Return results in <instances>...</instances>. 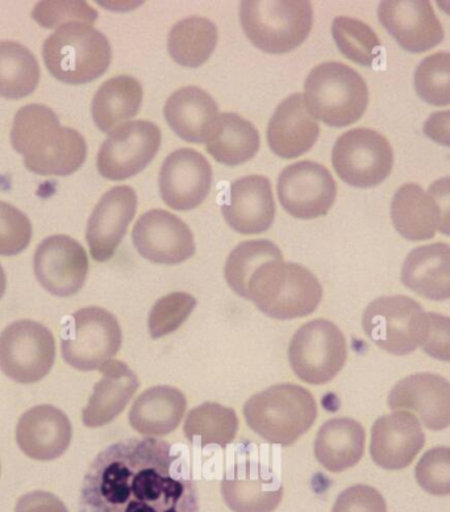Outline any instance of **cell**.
<instances>
[{"label": "cell", "instance_id": "6da1fadb", "mask_svg": "<svg viewBox=\"0 0 450 512\" xmlns=\"http://www.w3.org/2000/svg\"><path fill=\"white\" fill-rule=\"evenodd\" d=\"M79 512H199V491L181 449L154 437L124 439L91 462Z\"/></svg>", "mask_w": 450, "mask_h": 512}, {"label": "cell", "instance_id": "7a4b0ae2", "mask_svg": "<svg viewBox=\"0 0 450 512\" xmlns=\"http://www.w3.org/2000/svg\"><path fill=\"white\" fill-rule=\"evenodd\" d=\"M11 143L23 154L27 169L39 176H70L87 156L81 133L62 127L52 108L43 104L20 108L12 124Z\"/></svg>", "mask_w": 450, "mask_h": 512}, {"label": "cell", "instance_id": "3957f363", "mask_svg": "<svg viewBox=\"0 0 450 512\" xmlns=\"http://www.w3.org/2000/svg\"><path fill=\"white\" fill-rule=\"evenodd\" d=\"M322 299L323 287L318 278L294 262H266L248 285V301L272 319L303 318L315 312Z\"/></svg>", "mask_w": 450, "mask_h": 512}, {"label": "cell", "instance_id": "277c9868", "mask_svg": "<svg viewBox=\"0 0 450 512\" xmlns=\"http://www.w3.org/2000/svg\"><path fill=\"white\" fill-rule=\"evenodd\" d=\"M244 416L250 430L269 444L291 447L314 426L318 405L302 386L275 385L250 397Z\"/></svg>", "mask_w": 450, "mask_h": 512}, {"label": "cell", "instance_id": "5b68a950", "mask_svg": "<svg viewBox=\"0 0 450 512\" xmlns=\"http://www.w3.org/2000/svg\"><path fill=\"white\" fill-rule=\"evenodd\" d=\"M304 103L314 118L343 128L356 123L369 103L364 78L341 62H324L312 69L304 83Z\"/></svg>", "mask_w": 450, "mask_h": 512}, {"label": "cell", "instance_id": "8992f818", "mask_svg": "<svg viewBox=\"0 0 450 512\" xmlns=\"http://www.w3.org/2000/svg\"><path fill=\"white\" fill-rule=\"evenodd\" d=\"M43 58L49 73L69 85L102 77L111 64L110 41L91 24H65L45 40Z\"/></svg>", "mask_w": 450, "mask_h": 512}, {"label": "cell", "instance_id": "52a82bcc", "mask_svg": "<svg viewBox=\"0 0 450 512\" xmlns=\"http://www.w3.org/2000/svg\"><path fill=\"white\" fill-rule=\"evenodd\" d=\"M314 12L307 0H245L240 22L245 35L261 51H294L310 35Z\"/></svg>", "mask_w": 450, "mask_h": 512}, {"label": "cell", "instance_id": "ba28073f", "mask_svg": "<svg viewBox=\"0 0 450 512\" xmlns=\"http://www.w3.org/2000/svg\"><path fill=\"white\" fill-rule=\"evenodd\" d=\"M254 444H240L225 470L222 495L233 512H273L282 502L283 485L274 466Z\"/></svg>", "mask_w": 450, "mask_h": 512}, {"label": "cell", "instance_id": "9c48e42d", "mask_svg": "<svg viewBox=\"0 0 450 512\" xmlns=\"http://www.w3.org/2000/svg\"><path fill=\"white\" fill-rule=\"evenodd\" d=\"M362 328L382 351L407 356L423 344L428 331V312L406 295L382 297L366 307Z\"/></svg>", "mask_w": 450, "mask_h": 512}, {"label": "cell", "instance_id": "30bf717a", "mask_svg": "<svg viewBox=\"0 0 450 512\" xmlns=\"http://www.w3.org/2000/svg\"><path fill=\"white\" fill-rule=\"evenodd\" d=\"M123 332L118 319L100 307H85L74 312L62 335V357L81 372L99 370L118 355Z\"/></svg>", "mask_w": 450, "mask_h": 512}, {"label": "cell", "instance_id": "8fae6325", "mask_svg": "<svg viewBox=\"0 0 450 512\" xmlns=\"http://www.w3.org/2000/svg\"><path fill=\"white\" fill-rule=\"evenodd\" d=\"M344 333L329 320L304 324L289 347V361L295 376L310 385H325L341 372L347 362Z\"/></svg>", "mask_w": 450, "mask_h": 512}, {"label": "cell", "instance_id": "7c38bea8", "mask_svg": "<svg viewBox=\"0 0 450 512\" xmlns=\"http://www.w3.org/2000/svg\"><path fill=\"white\" fill-rule=\"evenodd\" d=\"M56 361V340L43 324L18 320L0 333V370L18 384L47 377Z\"/></svg>", "mask_w": 450, "mask_h": 512}, {"label": "cell", "instance_id": "4fadbf2b", "mask_svg": "<svg viewBox=\"0 0 450 512\" xmlns=\"http://www.w3.org/2000/svg\"><path fill=\"white\" fill-rule=\"evenodd\" d=\"M332 164L345 183L368 189L390 176L394 152L381 133L369 128H354L337 139Z\"/></svg>", "mask_w": 450, "mask_h": 512}, {"label": "cell", "instance_id": "5bb4252c", "mask_svg": "<svg viewBox=\"0 0 450 512\" xmlns=\"http://www.w3.org/2000/svg\"><path fill=\"white\" fill-rule=\"evenodd\" d=\"M161 147V131L148 120L124 123L110 132L99 149L100 176L111 181L127 180L143 172Z\"/></svg>", "mask_w": 450, "mask_h": 512}, {"label": "cell", "instance_id": "9a60e30c", "mask_svg": "<svg viewBox=\"0 0 450 512\" xmlns=\"http://www.w3.org/2000/svg\"><path fill=\"white\" fill-rule=\"evenodd\" d=\"M277 191L279 203L291 216L315 219L331 210L336 201L337 185L325 166L300 161L282 170Z\"/></svg>", "mask_w": 450, "mask_h": 512}, {"label": "cell", "instance_id": "2e32d148", "mask_svg": "<svg viewBox=\"0 0 450 512\" xmlns=\"http://www.w3.org/2000/svg\"><path fill=\"white\" fill-rule=\"evenodd\" d=\"M37 281L56 297H72L85 286L89 258L77 240L54 235L41 241L33 258Z\"/></svg>", "mask_w": 450, "mask_h": 512}, {"label": "cell", "instance_id": "e0dca14e", "mask_svg": "<svg viewBox=\"0 0 450 512\" xmlns=\"http://www.w3.org/2000/svg\"><path fill=\"white\" fill-rule=\"evenodd\" d=\"M132 239L137 252L154 264H181L195 253L194 235L189 226L165 210L141 215L133 227Z\"/></svg>", "mask_w": 450, "mask_h": 512}, {"label": "cell", "instance_id": "ac0fdd59", "mask_svg": "<svg viewBox=\"0 0 450 512\" xmlns=\"http://www.w3.org/2000/svg\"><path fill=\"white\" fill-rule=\"evenodd\" d=\"M158 183L165 205L178 211L193 210L202 205L210 193V162L194 149H178L165 158Z\"/></svg>", "mask_w": 450, "mask_h": 512}, {"label": "cell", "instance_id": "d6986e66", "mask_svg": "<svg viewBox=\"0 0 450 512\" xmlns=\"http://www.w3.org/2000/svg\"><path fill=\"white\" fill-rule=\"evenodd\" d=\"M378 18L408 52H427L444 40V28L427 0H386L379 4Z\"/></svg>", "mask_w": 450, "mask_h": 512}, {"label": "cell", "instance_id": "ffe728a7", "mask_svg": "<svg viewBox=\"0 0 450 512\" xmlns=\"http://www.w3.org/2000/svg\"><path fill=\"white\" fill-rule=\"evenodd\" d=\"M137 195L131 186H116L100 198L87 223L86 240L95 261L106 262L116 249L135 218Z\"/></svg>", "mask_w": 450, "mask_h": 512}, {"label": "cell", "instance_id": "44dd1931", "mask_svg": "<svg viewBox=\"0 0 450 512\" xmlns=\"http://www.w3.org/2000/svg\"><path fill=\"white\" fill-rule=\"evenodd\" d=\"M387 406L393 411L416 412L428 430H447L450 427V382L439 374H412L393 387Z\"/></svg>", "mask_w": 450, "mask_h": 512}, {"label": "cell", "instance_id": "7402d4cb", "mask_svg": "<svg viewBox=\"0 0 450 512\" xmlns=\"http://www.w3.org/2000/svg\"><path fill=\"white\" fill-rule=\"evenodd\" d=\"M425 445L419 419L407 411L382 416L373 424L370 456L379 468L406 469Z\"/></svg>", "mask_w": 450, "mask_h": 512}, {"label": "cell", "instance_id": "603a6c76", "mask_svg": "<svg viewBox=\"0 0 450 512\" xmlns=\"http://www.w3.org/2000/svg\"><path fill=\"white\" fill-rule=\"evenodd\" d=\"M225 222L243 235L268 231L275 218L272 183L264 176H247L233 181L225 195Z\"/></svg>", "mask_w": 450, "mask_h": 512}, {"label": "cell", "instance_id": "cb8c5ba5", "mask_svg": "<svg viewBox=\"0 0 450 512\" xmlns=\"http://www.w3.org/2000/svg\"><path fill=\"white\" fill-rule=\"evenodd\" d=\"M73 427L64 411L50 405L25 411L16 427L20 451L29 459L52 461L68 451Z\"/></svg>", "mask_w": 450, "mask_h": 512}, {"label": "cell", "instance_id": "d4e9b609", "mask_svg": "<svg viewBox=\"0 0 450 512\" xmlns=\"http://www.w3.org/2000/svg\"><path fill=\"white\" fill-rule=\"evenodd\" d=\"M166 122L189 143H208L219 126V107L200 87L186 86L170 95L164 107Z\"/></svg>", "mask_w": 450, "mask_h": 512}, {"label": "cell", "instance_id": "484cf974", "mask_svg": "<svg viewBox=\"0 0 450 512\" xmlns=\"http://www.w3.org/2000/svg\"><path fill=\"white\" fill-rule=\"evenodd\" d=\"M320 128L307 110L303 94L286 98L274 111L268 126L270 149L282 158H297L318 141Z\"/></svg>", "mask_w": 450, "mask_h": 512}, {"label": "cell", "instance_id": "4316f807", "mask_svg": "<svg viewBox=\"0 0 450 512\" xmlns=\"http://www.w3.org/2000/svg\"><path fill=\"white\" fill-rule=\"evenodd\" d=\"M99 370L102 380L82 411L83 424L89 428L107 426L118 418L140 387L139 378L123 361H108Z\"/></svg>", "mask_w": 450, "mask_h": 512}, {"label": "cell", "instance_id": "83f0119b", "mask_svg": "<svg viewBox=\"0 0 450 512\" xmlns=\"http://www.w3.org/2000/svg\"><path fill=\"white\" fill-rule=\"evenodd\" d=\"M403 285L429 301L450 299V247L435 243L415 248L404 260Z\"/></svg>", "mask_w": 450, "mask_h": 512}, {"label": "cell", "instance_id": "f1b7e54d", "mask_svg": "<svg viewBox=\"0 0 450 512\" xmlns=\"http://www.w3.org/2000/svg\"><path fill=\"white\" fill-rule=\"evenodd\" d=\"M186 409L185 394L177 387H150L133 403L128 415L129 424L144 436H166L177 430Z\"/></svg>", "mask_w": 450, "mask_h": 512}, {"label": "cell", "instance_id": "f546056e", "mask_svg": "<svg viewBox=\"0 0 450 512\" xmlns=\"http://www.w3.org/2000/svg\"><path fill=\"white\" fill-rule=\"evenodd\" d=\"M366 432L361 423L350 418L328 420L315 440V457L331 473L345 472L364 456Z\"/></svg>", "mask_w": 450, "mask_h": 512}, {"label": "cell", "instance_id": "4dcf8cb0", "mask_svg": "<svg viewBox=\"0 0 450 512\" xmlns=\"http://www.w3.org/2000/svg\"><path fill=\"white\" fill-rule=\"evenodd\" d=\"M391 219L404 239H433L439 230V208L416 183H407L395 193L391 202Z\"/></svg>", "mask_w": 450, "mask_h": 512}, {"label": "cell", "instance_id": "1f68e13d", "mask_svg": "<svg viewBox=\"0 0 450 512\" xmlns=\"http://www.w3.org/2000/svg\"><path fill=\"white\" fill-rule=\"evenodd\" d=\"M143 103V87L136 78L118 76L99 87L91 104L94 123L102 132L114 131L135 118Z\"/></svg>", "mask_w": 450, "mask_h": 512}, {"label": "cell", "instance_id": "d6a6232c", "mask_svg": "<svg viewBox=\"0 0 450 512\" xmlns=\"http://www.w3.org/2000/svg\"><path fill=\"white\" fill-rule=\"evenodd\" d=\"M218 44V28L207 18L191 16L179 20L170 29L168 51L177 64L199 68L214 53Z\"/></svg>", "mask_w": 450, "mask_h": 512}, {"label": "cell", "instance_id": "836d02e7", "mask_svg": "<svg viewBox=\"0 0 450 512\" xmlns=\"http://www.w3.org/2000/svg\"><path fill=\"white\" fill-rule=\"evenodd\" d=\"M260 135L252 123L233 112L220 115L215 135L207 143V151L220 164L236 166L256 156Z\"/></svg>", "mask_w": 450, "mask_h": 512}, {"label": "cell", "instance_id": "e575fe53", "mask_svg": "<svg viewBox=\"0 0 450 512\" xmlns=\"http://www.w3.org/2000/svg\"><path fill=\"white\" fill-rule=\"evenodd\" d=\"M239 424L235 410L207 402L187 414L183 431L193 445L202 448L219 445L225 448L236 439Z\"/></svg>", "mask_w": 450, "mask_h": 512}, {"label": "cell", "instance_id": "d590c367", "mask_svg": "<svg viewBox=\"0 0 450 512\" xmlns=\"http://www.w3.org/2000/svg\"><path fill=\"white\" fill-rule=\"evenodd\" d=\"M39 81L40 66L33 53L16 41H0V97H28Z\"/></svg>", "mask_w": 450, "mask_h": 512}, {"label": "cell", "instance_id": "8d00e7d4", "mask_svg": "<svg viewBox=\"0 0 450 512\" xmlns=\"http://www.w3.org/2000/svg\"><path fill=\"white\" fill-rule=\"evenodd\" d=\"M275 260H283V253L272 241H244L233 249L225 262V281L241 298L248 299L250 278L260 266Z\"/></svg>", "mask_w": 450, "mask_h": 512}, {"label": "cell", "instance_id": "74e56055", "mask_svg": "<svg viewBox=\"0 0 450 512\" xmlns=\"http://www.w3.org/2000/svg\"><path fill=\"white\" fill-rule=\"evenodd\" d=\"M332 35L340 52L358 65L373 66L381 54V41L361 20L347 16L336 18L332 23Z\"/></svg>", "mask_w": 450, "mask_h": 512}, {"label": "cell", "instance_id": "f35d334b", "mask_svg": "<svg viewBox=\"0 0 450 512\" xmlns=\"http://www.w3.org/2000/svg\"><path fill=\"white\" fill-rule=\"evenodd\" d=\"M415 90L432 106L450 104V53L440 52L425 57L415 72Z\"/></svg>", "mask_w": 450, "mask_h": 512}, {"label": "cell", "instance_id": "ab89813d", "mask_svg": "<svg viewBox=\"0 0 450 512\" xmlns=\"http://www.w3.org/2000/svg\"><path fill=\"white\" fill-rule=\"evenodd\" d=\"M195 307H197V299L181 291L158 299L149 312V335L157 340L177 331L189 319Z\"/></svg>", "mask_w": 450, "mask_h": 512}, {"label": "cell", "instance_id": "60d3db41", "mask_svg": "<svg viewBox=\"0 0 450 512\" xmlns=\"http://www.w3.org/2000/svg\"><path fill=\"white\" fill-rule=\"evenodd\" d=\"M416 481L423 490L435 497L450 495V448L429 449L415 469Z\"/></svg>", "mask_w": 450, "mask_h": 512}, {"label": "cell", "instance_id": "b9f144b4", "mask_svg": "<svg viewBox=\"0 0 450 512\" xmlns=\"http://www.w3.org/2000/svg\"><path fill=\"white\" fill-rule=\"evenodd\" d=\"M32 18L47 29L60 28L69 23H86L93 26V23L97 22L98 12L86 2L45 0L37 3L35 10L32 11Z\"/></svg>", "mask_w": 450, "mask_h": 512}, {"label": "cell", "instance_id": "7bdbcfd3", "mask_svg": "<svg viewBox=\"0 0 450 512\" xmlns=\"http://www.w3.org/2000/svg\"><path fill=\"white\" fill-rule=\"evenodd\" d=\"M32 224L18 208L0 202V256H16L28 247Z\"/></svg>", "mask_w": 450, "mask_h": 512}, {"label": "cell", "instance_id": "ee69618b", "mask_svg": "<svg viewBox=\"0 0 450 512\" xmlns=\"http://www.w3.org/2000/svg\"><path fill=\"white\" fill-rule=\"evenodd\" d=\"M332 512H387V505L374 487L354 485L337 497Z\"/></svg>", "mask_w": 450, "mask_h": 512}, {"label": "cell", "instance_id": "f6af8a7d", "mask_svg": "<svg viewBox=\"0 0 450 512\" xmlns=\"http://www.w3.org/2000/svg\"><path fill=\"white\" fill-rule=\"evenodd\" d=\"M422 347L432 359L450 362V318L428 312V331Z\"/></svg>", "mask_w": 450, "mask_h": 512}, {"label": "cell", "instance_id": "bcb514c9", "mask_svg": "<svg viewBox=\"0 0 450 512\" xmlns=\"http://www.w3.org/2000/svg\"><path fill=\"white\" fill-rule=\"evenodd\" d=\"M15 512H69L61 499L48 491H31L16 503Z\"/></svg>", "mask_w": 450, "mask_h": 512}, {"label": "cell", "instance_id": "7dc6e473", "mask_svg": "<svg viewBox=\"0 0 450 512\" xmlns=\"http://www.w3.org/2000/svg\"><path fill=\"white\" fill-rule=\"evenodd\" d=\"M428 195L439 208V231L450 236V176L433 182Z\"/></svg>", "mask_w": 450, "mask_h": 512}, {"label": "cell", "instance_id": "c3c4849f", "mask_svg": "<svg viewBox=\"0 0 450 512\" xmlns=\"http://www.w3.org/2000/svg\"><path fill=\"white\" fill-rule=\"evenodd\" d=\"M425 136L435 143L450 147V110L435 112L425 120Z\"/></svg>", "mask_w": 450, "mask_h": 512}, {"label": "cell", "instance_id": "681fc988", "mask_svg": "<svg viewBox=\"0 0 450 512\" xmlns=\"http://www.w3.org/2000/svg\"><path fill=\"white\" fill-rule=\"evenodd\" d=\"M6 287H7L6 273H4L2 265H0V299H2L4 293H6Z\"/></svg>", "mask_w": 450, "mask_h": 512}]
</instances>
